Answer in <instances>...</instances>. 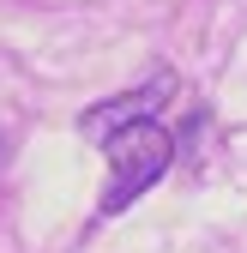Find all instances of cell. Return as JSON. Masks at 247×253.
I'll list each match as a JSON object with an SVG mask.
<instances>
[{
  "label": "cell",
  "instance_id": "obj_1",
  "mask_svg": "<svg viewBox=\"0 0 247 253\" xmlns=\"http://www.w3.org/2000/svg\"><path fill=\"white\" fill-rule=\"evenodd\" d=\"M103 157H109V187H103V217H121L139 193H151L163 175H169V163H175V139L163 133L157 121H139V126H127V133H115L109 145H103Z\"/></svg>",
  "mask_w": 247,
  "mask_h": 253
},
{
  "label": "cell",
  "instance_id": "obj_2",
  "mask_svg": "<svg viewBox=\"0 0 247 253\" xmlns=\"http://www.w3.org/2000/svg\"><path fill=\"white\" fill-rule=\"evenodd\" d=\"M169 90H175V73H151L145 84L121 90V97H109V103H97V109H84V115H79V133L97 139V145H109L115 133H127V126L151 121V115L169 103Z\"/></svg>",
  "mask_w": 247,
  "mask_h": 253
}]
</instances>
